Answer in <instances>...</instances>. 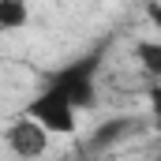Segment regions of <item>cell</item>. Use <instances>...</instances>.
<instances>
[{"label":"cell","mask_w":161,"mask_h":161,"mask_svg":"<svg viewBox=\"0 0 161 161\" xmlns=\"http://www.w3.org/2000/svg\"><path fill=\"white\" fill-rule=\"evenodd\" d=\"M101 53H105V45L101 49H94V53H86L79 60H71V64H64L53 79H49V90H56L64 101H71L75 109H90L94 101H97V86H94V75H97V68H101Z\"/></svg>","instance_id":"1"},{"label":"cell","mask_w":161,"mask_h":161,"mask_svg":"<svg viewBox=\"0 0 161 161\" xmlns=\"http://www.w3.org/2000/svg\"><path fill=\"white\" fill-rule=\"evenodd\" d=\"M75 113H79V109H75L71 101H64V97H60L56 90H49V86L26 105V116H34L45 131H56V135H71V131H75Z\"/></svg>","instance_id":"2"},{"label":"cell","mask_w":161,"mask_h":161,"mask_svg":"<svg viewBox=\"0 0 161 161\" xmlns=\"http://www.w3.org/2000/svg\"><path fill=\"white\" fill-rule=\"evenodd\" d=\"M49 135L53 131H45L34 116H19V120H11L8 124V146H11V154H19V158H26V161H34L41 158L45 150H49Z\"/></svg>","instance_id":"3"},{"label":"cell","mask_w":161,"mask_h":161,"mask_svg":"<svg viewBox=\"0 0 161 161\" xmlns=\"http://www.w3.org/2000/svg\"><path fill=\"white\" fill-rule=\"evenodd\" d=\"M30 19L26 0H0V30H19Z\"/></svg>","instance_id":"4"},{"label":"cell","mask_w":161,"mask_h":161,"mask_svg":"<svg viewBox=\"0 0 161 161\" xmlns=\"http://www.w3.org/2000/svg\"><path fill=\"white\" fill-rule=\"evenodd\" d=\"M135 56H139L142 71H150V75L161 79V41H139L135 45Z\"/></svg>","instance_id":"5"},{"label":"cell","mask_w":161,"mask_h":161,"mask_svg":"<svg viewBox=\"0 0 161 161\" xmlns=\"http://www.w3.org/2000/svg\"><path fill=\"white\" fill-rule=\"evenodd\" d=\"M131 131V120H109L105 127H97V135L90 139V150H101V146H109V142H116L120 135Z\"/></svg>","instance_id":"6"},{"label":"cell","mask_w":161,"mask_h":161,"mask_svg":"<svg viewBox=\"0 0 161 161\" xmlns=\"http://www.w3.org/2000/svg\"><path fill=\"white\" fill-rule=\"evenodd\" d=\"M150 109H154V120H158V127H161V86L150 90Z\"/></svg>","instance_id":"7"},{"label":"cell","mask_w":161,"mask_h":161,"mask_svg":"<svg viewBox=\"0 0 161 161\" xmlns=\"http://www.w3.org/2000/svg\"><path fill=\"white\" fill-rule=\"evenodd\" d=\"M146 15H150L154 26H161V0H150V4H146Z\"/></svg>","instance_id":"8"}]
</instances>
